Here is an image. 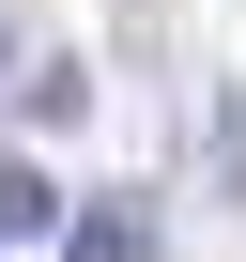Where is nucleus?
Masks as SVG:
<instances>
[{
    "instance_id": "obj_1",
    "label": "nucleus",
    "mask_w": 246,
    "mask_h": 262,
    "mask_svg": "<svg viewBox=\"0 0 246 262\" xmlns=\"http://www.w3.org/2000/svg\"><path fill=\"white\" fill-rule=\"evenodd\" d=\"M139 247H154L139 201H77V216H62V262H139Z\"/></svg>"
},
{
    "instance_id": "obj_2",
    "label": "nucleus",
    "mask_w": 246,
    "mask_h": 262,
    "mask_svg": "<svg viewBox=\"0 0 246 262\" xmlns=\"http://www.w3.org/2000/svg\"><path fill=\"white\" fill-rule=\"evenodd\" d=\"M77 216V185H46V170H0V247H46Z\"/></svg>"
}]
</instances>
